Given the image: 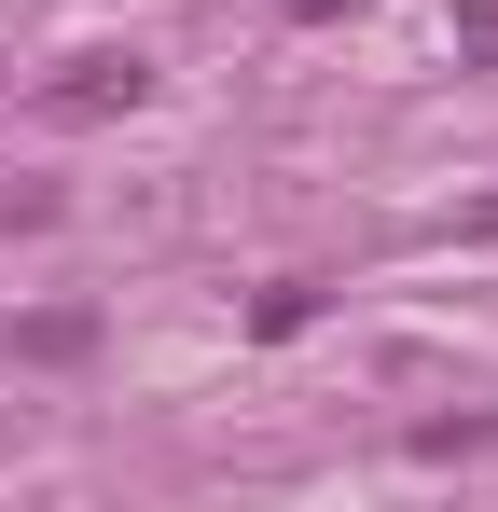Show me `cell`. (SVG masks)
<instances>
[{
    "instance_id": "1",
    "label": "cell",
    "mask_w": 498,
    "mask_h": 512,
    "mask_svg": "<svg viewBox=\"0 0 498 512\" xmlns=\"http://www.w3.org/2000/svg\"><path fill=\"white\" fill-rule=\"evenodd\" d=\"M153 97V56L139 42H97V56H70L56 84H42V125H111V111H139Z\"/></svg>"
},
{
    "instance_id": "2",
    "label": "cell",
    "mask_w": 498,
    "mask_h": 512,
    "mask_svg": "<svg viewBox=\"0 0 498 512\" xmlns=\"http://www.w3.org/2000/svg\"><path fill=\"white\" fill-rule=\"evenodd\" d=\"M14 360H42V374L97 360V305H28V319H14Z\"/></svg>"
},
{
    "instance_id": "3",
    "label": "cell",
    "mask_w": 498,
    "mask_h": 512,
    "mask_svg": "<svg viewBox=\"0 0 498 512\" xmlns=\"http://www.w3.org/2000/svg\"><path fill=\"white\" fill-rule=\"evenodd\" d=\"M305 319H319V277H277V291L249 305V333H305Z\"/></svg>"
},
{
    "instance_id": "4",
    "label": "cell",
    "mask_w": 498,
    "mask_h": 512,
    "mask_svg": "<svg viewBox=\"0 0 498 512\" xmlns=\"http://www.w3.org/2000/svg\"><path fill=\"white\" fill-rule=\"evenodd\" d=\"M42 222H56V194H42V180H14V194H0V236H42Z\"/></svg>"
},
{
    "instance_id": "5",
    "label": "cell",
    "mask_w": 498,
    "mask_h": 512,
    "mask_svg": "<svg viewBox=\"0 0 498 512\" xmlns=\"http://www.w3.org/2000/svg\"><path fill=\"white\" fill-rule=\"evenodd\" d=\"M457 56H471V70H498V0H471V14H457Z\"/></svg>"
}]
</instances>
